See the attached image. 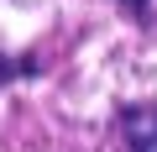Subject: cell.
<instances>
[{
	"mask_svg": "<svg viewBox=\"0 0 157 152\" xmlns=\"http://www.w3.org/2000/svg\"><path fill=\"white\" fill-rule=\"evenodd\" d=\"M121 126H126V142H131L136 152H157V100L131 105V110L121 115Z\"/></svg>",
	"mask_w": 157,
	"mask_h": 152,
	"instance_id": "6da1fadb",
	"label": "cell"
},
{
	"mask_svg": "<svg viewBox=\"0 0 157 152\" xmlns=\"http://www.w3.org/2000/svg\"><path fill=\"white\" fill-rule=\"evenodd\" d=\"M126 6H131V11H147V0H126Z\"/></svg>",
	"mask_w": 157,
	"mask_h": 152,
	"instance_id": "7a4b0ae2",
	"label": "cell"
}]
</instances>
